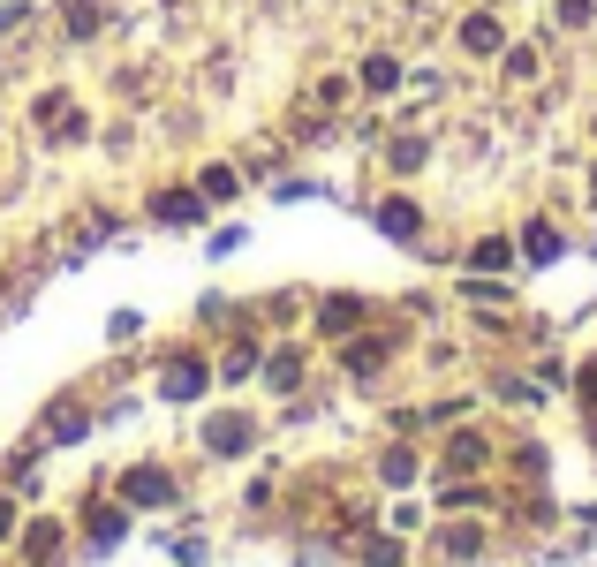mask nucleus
Masks as SVG:
<instances>
[{
    "instance_id": "nucleus-5",
    "label": "nucleus",
    "mask_w": 597,
    "mask_h": 567,
    "mask_svg": "<svg viewBox=\"0 0 597 567\" xmlns=\"http://www.w3.org/2000/svg\"><path fill=\"white\" fill-rule=\"evenodd\" d=\"M159 220H197V197H182V189H167V197H152Z\"/></svg>"
},
{
    "instance_id": "nucleus-8",
    "label": "nucleus",
    "mask_w": 597,
    "mask_h": 567,
    "mask_svg": "<svg viewBox=\"0 0 597 567\" xmlns=\"http://www.w3.org/2000/svg\"><path fill=\"white\" fill-rule=\"evenodd\" d=\"M484 462V439H454V447H446V469H477Z\"/></svg>"
},
{
    "instance_id": "nucleus-12",
    "label": "nucleus",
    "mask_w": 597,
    "mask_h": 567,
    "mask_svg": "<svg viewBox=\"0 0 597 567\" xmlns=\"http://www.w3.org/2000/svg\"><path fill=\"white\" fill-rule=\"evenodd\" d=\"M477 545H484L477 530H446V552H454V560H469V552H477Z\"/></svg>"
},
{
    "instance_id": "nucleus-7",
    "label": "nucleus",
    "mask_w": 597,
    "mask_h": 567,
    "mask_svg": "<svg viewBox=\"0 0 597 567\" xmlns=\"http://www.w3.org/2000/svg\"><path fill=\"white\" fill-rule=\"evenodd\" d=\"M242 439H250V431H242V416H220V424H212V447H220V454H235Z\"/></svg>"
},
{
    "instance_id": "nucleus-15",
    "label": "nucleus",
    "mask_w": 597,
    "mask_h": 567,
    "mask_svg": "<svg viewBox=\"0 0 597 567\" xmlns=\"http://www.w3.org/2000/svg\"><path fill=\"white\" fill-rule=\"evenodd\" d=\"M8 530H16V507H8V499H0V537H8Z\"/></svg>"
},
{
    "instance_id": "nucleus-4",
    "label": "nucleus",
    "mask_w": 597,
    "mask_h": 567,
    "mask_svg": "<svg viewBox=\"0 0 597 567\" xmlns=\"http://www.w3.org/2000/svg\"><path fill=\"white\" fill-rule=\"evenodd\" d=\"M356 318H363V303H356V295H333V303H325V333H348Z\"/></svg>"
},
{
    "instance_id": "nucleus-14",
    "label": "nucleus",
    "mask_w": 597,
    "mask_h": 567,
    "mask_svg": "<svg viewBox=\"0 0 597 567\" xmlns=\"http://www.w3.org/2000/svg\"><path fill=\"white\" fill-rule=\"evenodd\" d=\"M560 23H567V31H582V23H590V0H560Z\"/></svg>"
},
{
    "instance_id": "nucleus-1",
    "label": "nucleus",
    "mask_w": 597,
    "mask_h": 567,
    "mask_svg": "<svg viewBox=\"0 0 597 567\" xmlns=\"http://www.w3.org/2000/svg\"><path fill=\"white\" fill-rule=\"evenodd\" d=\"M121 492L144 499V507H159V499H167V477H159V469H137V477H121Z\"/></svg>"
},
{
    "instance_id": "nucleus-3",
    "label": "nucleus",
    "mask_w": 597,
    "mask_h": 567,
    "mask_svg": "<svg viewBox=\"0 0 597 567\" xmlns=\"http://www.w3.org/2000/svg\"><path fill=\"white\" fill-rule=\"evenodd\" d=\"M378 227H386V235H416V205H401V197H393V205H378Z\"/></svg>"
},
{
    "instance_id": "nucleus-11",
    "label": "nucleus",
    "mask_w": 597,
    "mask_h": 567,
    "mask_svg": "<svg viewBox=\"0 0 597 567\" xmlns=\"http://www.w3.org/2000/svg\"><path fill=\"white\" fill-rule=\"evenodd\" d=\"M507 258H514L507 242H477V273H499V265H507Z\"/></svg>"
},
{
    "instance_id": "nucleus-6",
    "label": "nucleus",
    "mask_w": 597,
    "mask_h": 567,
    "mask_svg": "<svg viewBox=\"0 0 597 567\" xmlns=\"http://www.w3.org/2000/svg\"><path fill=\"white\" fill-rule=\"evenodd\" d=\"M363 84H371V91H393V84H401V69H393L386 53H371V61H363Z\"/></svg>"
},
{
    "instance_id": "nucleus-13",
    "label": "nucleus",
    "mask_w": 597,
    "mask_h": 567,
    "mask_svg": "<svg viewBox=\"0 0 597 567\" xmlns=\"http://www.w3.org/2000/svg\"><path fill=\"white\" fill-rule=\"evenodd\" d=\"M205 197H235V174H227V167H205Z\"/></svg>"
},
{
    "instance_id": "nucleus-10",
    "label": "nucleus",
    "mask_w": 597,
    "mask_h": 567,
    "mask_svg": "<svg viewBox=\"0 0 597 567\" xmlns=\"http://www.w3.org/2000/svg\"><path fill=\"white\" fill-rule=\"evenodd\" d=\"M529 258H560V235H552V227H545V220L529 227Z\"/></svg>"
},
{
    "instance_id": "nucleus-2",
    "label": "nucleus",
    "mask_w": 597,
    "mask_h": 567,
    "mask_svg": "<svg viewBox=\"0 0 597 567\" xmlns=\"http://www.w3.org/2000/svg\"><path fill=\"white\" fill-rule=\"evenodd\" d=\"M461 46H469V53H499V23L492 16H469V23H461Z\"/></svg>"
},
{
    "instance_id": "nucleus-9",
    "label": "nucleus",
    "mask_w": 597,
    "mask_h": 567,
    "mask_svg": "<svg viewBox=\"0 0 597 567\" xmlns=\"http://www.w3.org/2000/svg\"><path fill=\"white\" fill-rule=\"evenodd\" d=\"M378 363H386V341H356L348 348V371H378Z\"/></svg>"
}]
</instances>
